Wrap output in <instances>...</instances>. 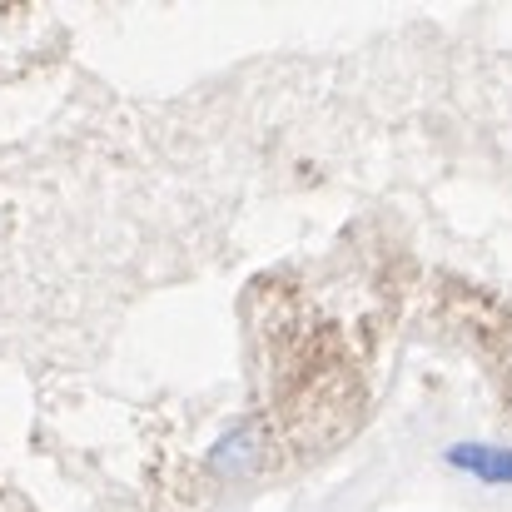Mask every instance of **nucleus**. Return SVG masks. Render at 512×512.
I'll return each instance as SVG.
<instances>
[{
  "mask_svg": "<svg viewBox=\"0 0 512 512\" xmlns=\"http://www.w3.org/2000/svg\"><path fill=\"white\" fill-rule=\"evenodd\" d=\"M453 463H463V468L483 473L488 483L512 478V453H488V448H453Z\"/></svg>",
  "mask_w": 512,
  "mask_h": 512,
  "instance_id": "nucleus-1",
  "label": "nucleus"
}]
</instances>
